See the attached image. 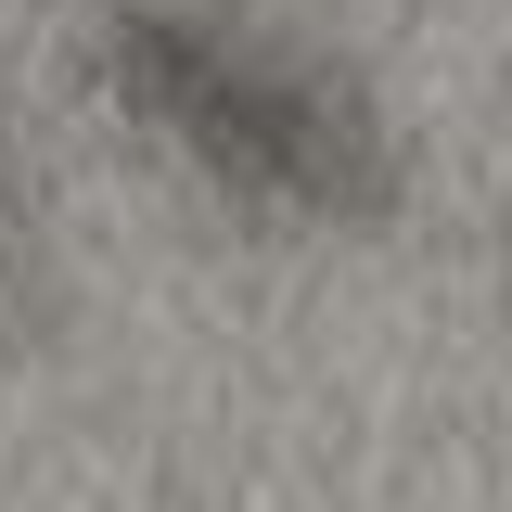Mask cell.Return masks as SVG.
Instances as JSON below:
<instances>
[{
    "instance_id": "1",
    "label": "cell",
    "mask_w": 512,
    "mask_h": 512,
    "mask_svg": "<svg viewBox=\"0 0 512 512\" xmlns=\"http://www.w3.org/2000/svg\"><path fill=\"white\" fill-rule=\"evenodd\" d=\"M90 77L103 103L167 128L218 192L269 218H397L410 205V128L346 52L295 26H256L231 0H103L90 13Z\"/></svg>"
},
{
    "instance_id": "2",
    "label": "cell",
    "mask_w": 512,
    "mask_h": 512,
    "mask_svg": "<svg viewBox=\"0 0 512 512\" xmlns=\"http://www.w3.org/2000/svg\"><path fill=\"white\" fill-rule=\"evenodd\" d=\"M52 308V269H39V180H26V141L0 116V320Z\"/></svg>"
}]
</instances>
